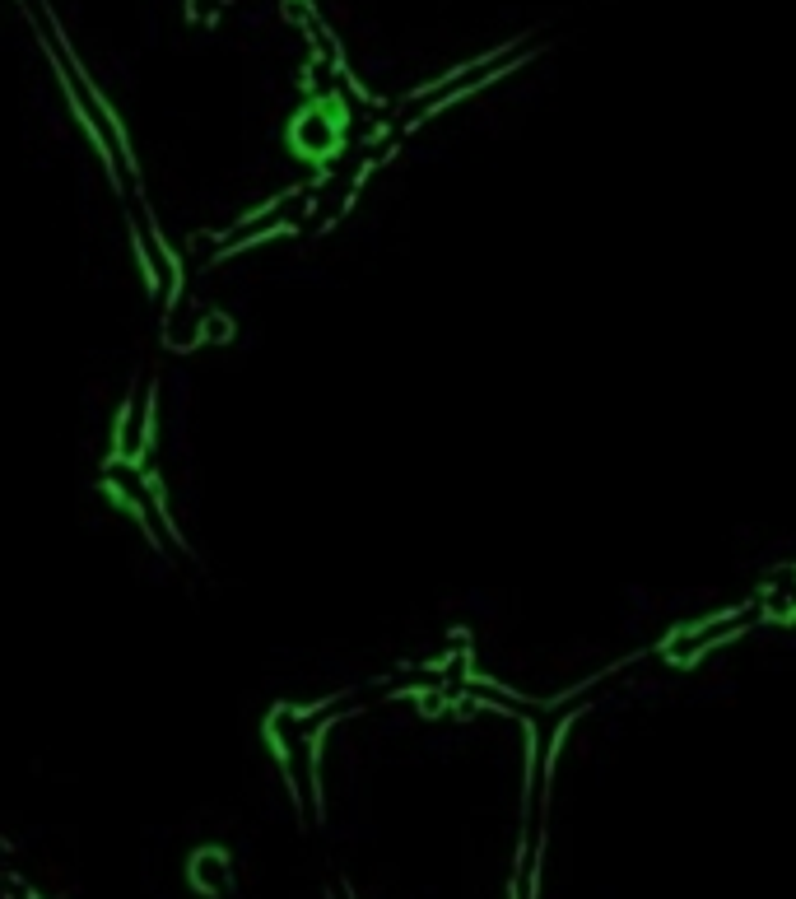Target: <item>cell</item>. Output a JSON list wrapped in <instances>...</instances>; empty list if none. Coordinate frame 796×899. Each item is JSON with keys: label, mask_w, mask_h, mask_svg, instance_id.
<instances>
[{"label": "cell", "mask_w": 796, "mask_h": 899, "mask_svg": "<svg viewBox=\"0 0 796 899\" xmlns=\"http://www.w3.org/2000/svg\"><path fill=\"white\" fill-rule=\"evenodd\" d=\"M131 243H135V257H140V266H145V285H159V266H154V257L145 252L140 233H131Z\"/></svg>", "instance_id": "1"}]
</instances>
